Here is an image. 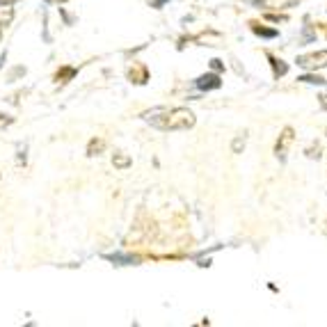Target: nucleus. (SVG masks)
I'll list each match as a JSON object with an SVG mask.
<instances>
[{
  "label": "nucleus",
  "mask_w": 327,
  "mask_h": 327,
  "mask_svg": "<svg viewBox=\"0 0 327 327\" xmlns=\"http://www.w3.org/2000/svg\"><path fill=\"white\" fill-rule=\"evenodd\" d=\"M144 119L160 131H188L195 126V115L188 108H156L144 112Z\"/></svg>",
  "instance_id": "f257e3e1"
},
{
  "label": "nucleus",
  "mask_w": 327,
  "mask_h": 327,
  "mask_svg": "<svg viewBox=\"0 0 327 327\" xmlns=\"http://www.w3.org/2000/svg\"><path fill=\"white\" fill-rule=\"evenodd\" d=\"M295 62H297V66H302V69H307V71L325 69V66H327V51H318V53L300 55Z\"/></svg>",
  "instance_id": "f03ea898"
},
{
  "label": "nucleus",
  "mask_w": 327,
  "mask_h": 327,
  "mask_svg": "<svg viewBox=\"0 0 327 327\" xmlns=\"http://www.w3.org/2000/svg\"><path fill=\"white\" fill-rule=\"evenodd\" d=\"M293 140H295L293 129H291V126H286V129L282 131V135H279L277 144H274V156H277L279 160H286V154H288V149H291Z\"/></svg>",
  "instance_id": "7ed1b4c3"
},
{
  "label": "nucleus",
  "mask_w": 327,
  "mask_h": 327,
  "mask_svg": "<svg viewBox=\"0 0 327 327\" xmlns=\"http://www.w3.org/2000/svg\"><path fill=\"white\" fill-rule=\"evenodd\" d=\"M197 87L204 89V92H211V89H220L222 87V80L217 73H204L197 78Z\"/></svg>",
  "instance_id": "20e7f679"
},
{
  "label": "nucleus",
  "mask_w": 327,
  "mask_h": 327,
  "mask_svg": "<svg viewBox=\"0 0 327 327\" xmlns=\"http://www.w3.org/2000/svg\"><path fill=\"white\" fill-rule=\"evenodd\" d=\"M14 21V7L7 0H0V28H7Z\"/></svg>",
  "instance_id": "39448f33"
},
{
  "label": "nucleus",
  "mask_w": 327,
  "mask_h": 327,
  "mask_svg": "<svg viewBox=\"0 0 327 327\" xmlns=\"http://www.w3.org/2000/svg\"><path fill=\"white\" fill-rule=\"evenodd\" d=\"M268 60H270V64H272L274 78H282V76H286V73H288V64L284 62V60H277L274 55H270V53H268Z\"/></svg>",
  "instance_id": "423d86ee"
},
{
  "label": "nucleus",
  "mask_w": 327,
  "mask_h": 327,
  "mask_svg": "<svg viewBox=\"0 0 327 327\" xmlns=\"http://www.w3.org/2000/svg\"><path fill=\"white\" fill-rule=\"evenodd\" d=\"M297 0H261L263 7L268 9H286V7H293Z\"/></svg>",
  "instance_id": "0eeeda50"
},
{
  "label": "nucleus",
  "mask_w": 327,
  "mask_h": 327,
  "mask_svg": "<svg viewBox=\"0 0 327 327\" xmlns=\"http://www.w3.org/2000/svg\"><path fill=\"white\" fill-rule=\"evenodd\" d=\"M112 163H115V167L117 169H126V167H131V158L126 154H115V158H112Z\"/></svg>",
  "instance_id": "6e6552de"
},
{
  "label": "nucleus",
  "mask_w": 327,
  "mask_h": 327,
  "mask_svg": "<svg viewBox=\"0 0 327 327\" xmlns=\"http://www.w3.org/2000/svg\"><path fill=\"white\" fill-rule=\"evenodd\" d=\"M297 80H300V83H309V85H327V80L320 78V76H316V73H305Z\"/></svg>",
  "instance_id": "1a4fd4ad"
},
{
  "label": "nucleus",
  "mask_w": 327,
  "mask_h": 327,
  "mask_svg": "<svg viewBox=\"0 0 327 327\" xmlns=\"http://www.w3.org/2000/svg\"><path fill=\"white\" fill-rule=\"evenodd\" d=\"M103 149H106V142L103 140H92L89 142V146H87V156H98Z\"/></svg>",
  "instance_id": "9d476101"
},
{
  "label": "nucleus",
  "mask_w": 327,
  "mask_h": 327,
  "mask_svg": "<svg viewBox=\"0 0 327 327\" xmlns=\"http://www.w3.org/2000/svg\"><path fill=\"white\" fill-rule=\"evenodd\" d=\"M252 30L257 32L259 37H268V39H272V37H277V30H270V28H263V26H257V23H252Z\"/></svg>",
  "instance_id": "9b49d317"
},
{
  "label": "nucleus",
  "mask_w": 327,
  "mask_h": 327,
  "mask_svg": "<svg viewBox=\"0 0 327 327\" xmlns=\"http://www.w3.org/2000/svg\"><path fill=\"white\" fill-rule=\"evenodd\" d=\"M73 76H76V69H71V66H64L62 71H58V76H55V78L62 80V83H66V78H73Z\"/></svg>",
  "instance_id": "f8f14e48"
},
{
  "label": "nucleus",
  "mask_w": 327,
  "mask_h": 327,
  "mask_svg": "<svg viewBox=\"0 0 327 327\" xmlns=\"http://www.w3.org/2000/svg\"><path fill=\"white\" fill-rule=\"evenodd\" d=\"M12 117H9V115H5V112H0V131H5V129H7V126L9 124H12Z\"/></svg>",
  "instance_id": "ddd939ff"
},
{
  "label": "nucleus",
  "mask_w": 327,
  "mask_h": 327,
  "mask_svg": "<svg viewBox=\"0 0 327 327\" xmlns=\"http://www.w3.org/2000/svg\"><path fill=\"white\" fill-rule=\"evenodd\" d=\"M240 146H245V135L243 137H236V142H234V151H236V154L240 151Z\"/></svg>",
  "instance_id": "4468645a"
},
{
  "label": "nucleus",
  "mask_w": 327,
  "mask_h": 327,
  "mask_svg": "<svg viewBox=\"0 0 327 327\" xmlns=\"http://www.w3.org/2000/svg\"><path fill=\"white\" fill-rule=\"evenodd\" d=\"M318 101H320V106H323L325 110H327V94H320V96H318Z\"/></svg>",
  "instance_id": "2eb2a0df"
},
{
  "label": "nucleus",
  "mask_w": 327,
  "mask_h": 327,
  "mask_svg": "<svg viewBox=\"0 0 327 327\" xmlns=\"http://www.w3.org/2000/svg\"><path fill=\"white\" fill-rule=\"evenodd\" d=\"M165 0H154V7H163Z\"/></svg>",
  "instance_id": "dca6fc26"
},
{
  "label": "nucleus",
  "mask_w": 327,
  "mask_h": 327,
  "mask_svg": "<svg viewBox=\"0 0 327 327\" xmlns=\"http://www.w3.org/2000/svg\"><path fill=\"white\" fill-rule=\"evenodd\" d=\"M249 3H252V5H259V7H261V0H249Z\"/></svg>",
  "instance_id": "f3484780"
},
{
  "label": "nucleus",
  "mask_w": 327,
  "mask_h": 327,
  "mask_svg": "<svg viewBox=\"0 0 327 327\" xmlns=\"http://www.w3.org/2000/svg\"><path fill=\"white\" fill-rule=\"evenodd\" d=\"M0 37H3V28H0Z\"/></svg>",
  "instance_id": "a211bd4d"
},
{
  "label": "nucleus",
  "mask_w": 327,
  "mask_h": 327,
  "mask_svg": "<svg viewBox=\"0 0 327 327\" xmlns=\"http://www.w3.org/2000/svg\"><path fill=\"white\" fill-rule=\"evenodd\" d=\"M7 3H16V0H7Z\"/></svg>",
  "instance_id": "6ab92c4d"
}]
</instances>
